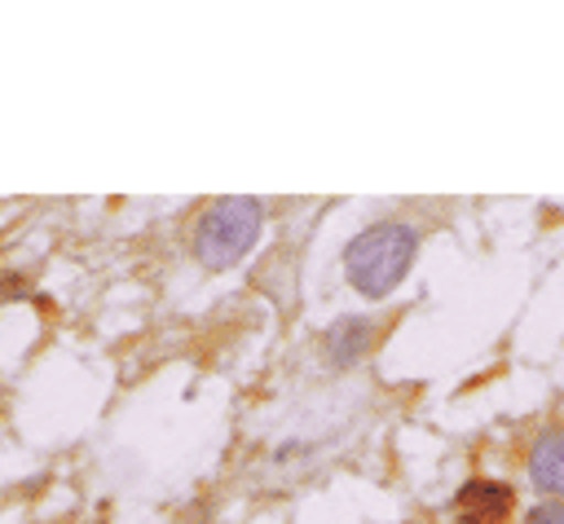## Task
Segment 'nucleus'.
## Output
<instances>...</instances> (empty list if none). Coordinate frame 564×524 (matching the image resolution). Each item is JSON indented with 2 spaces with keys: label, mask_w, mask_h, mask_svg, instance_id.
I'll list each match as a JSON object with an SVG mask.
<instances>
[{
  "label": "nucleus",
  "mask_w": 564,
  "mask_h": 524,
  "mask_svg": "<svg viewBox=\"0 0 564 524\" xmlns=\"http://www.w3.org/2000/svg\"><path fill=\"white\" fill-rule=\"evenodd\" d=\"M414 251H419L414 229H410V225H397V220H383V225L361 229V233L348 242L344 269H348L352 286H357L361 295L379 299V295H388V291L405 277V269L414 264Z\"/></svg>",
  "instance_id": "f257e3e1"
},
{
  "label": "nucleus",
  "mask_w": 564,
  "mask_h": 524,
  "mask_svg": "<svg viewBox=\"0 0 564 524\" xmlns=\"http://www.w3.org/2000/svg\"><path fill=\"white\" fill-rule=\"evenodd\" d=\"M260 225H264V211L256 198H220L203 211L198 233H194V251L207 269H229L256 247Z\"/></svg>",
  "instance_id": "f03ea898"
},
{
  "label": "nucleus",
  "mask_w": 564,
  "mask_h": 524,
  "mask_svg": "<svg viewBox=\"0 0 564 524\" xmlns=\"http://www.w3.org/2000/svg\"><path fill=\"white\" fill-rule=\"evenodd\" d=\"M511 511V489L507 484H494V480H471L463 484L458 493V515L471 520V524H494Z\"/></svg>",
  "instance_id": "7ed1b4c3"
},
{
  "label": "nucleus",
  "mask_w": 564,
  "mask_h": 524,
  "mask_svg": "<svg viewBox=\"0 0 564 524\" xmlns=\"http://www.w3.org/2000/svg\"><path fill=\"white\" fill-rule=\"evenodd\" d=\"M529 476L538 489L564 493V432H546L538 436L533 454H529Z\"/></svg>",
  "instance_id": "20e7f679"
},
{
  "label": "nucleus",
  "mask_w": 564,
  "mask_h": 524,
  "mask_svg": "<svg viewBox=\"0 0 564 524\" xmlns=\"http://www.w3.org/2000/svg\"><path fill=\"white\" fill-rule=\"evenodd\" d=\"M524 524H564V498H555V502H542V506H533Z\"/></svg>",
  "instance_id": "39448f33"
}]
</instances>
